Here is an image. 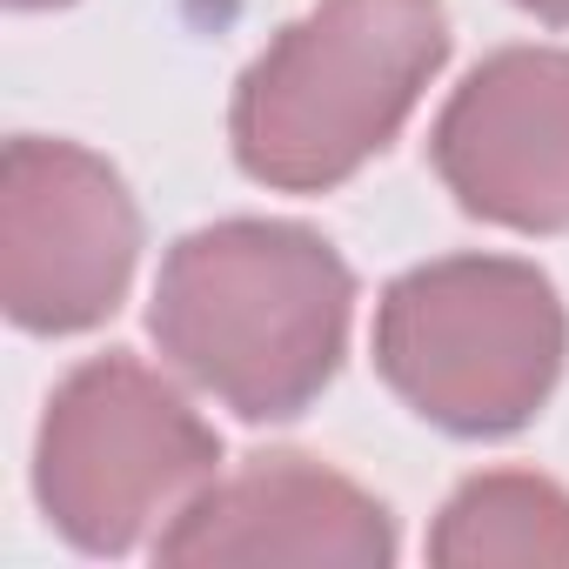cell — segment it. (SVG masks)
<instances>
[{
    "mask_svg": "<svg viewBox=\"0 0 569 569\" xmlns=\"http://www.w3.org/2000/svg\"><path fill=\"white\" fill-rule=\"evenodd\" d=\"M161 349L248 422L296 416L342 356L349 268L329 241L274 221L188 234L154 296Z\"/></svg>",
    "mask_w": 569,
    "mask_h": 569,
    "instance_id": "1",
    "label": "cell"
},
{
    "mask_svg": "<svg viewBox=\"0 0 569 569\" xmlns=\"http://www.w3.org/2000/svg\"><path fill=\"white\" fill-rule=\"evenodd\" d=\"M442 0H322L241 81L234 154L274 188L356 174L442 68Z\"/></svg>",
    "mask_w": 569,
    "mask_h": 569,
    "instance_id": "2",
    "label": "cell"
},
{
    "mask_svg": "<svg viewBox=\"0 0 569 569\" xmlns=\"http://www.w3.org/2000/svg\"><path fill=\"white\" fill-rule=\"evenodd\" d=\"M376 362L429 422L502 436L542 409L562 369V309L522 261H436L389 289Z\"/></svg>",
    "mask_w": 569,
    "mask_h": 569,
    "instance_id": "3",
    "label": "cell"
},
{
    "mask_svg": "<svg viewBox=\"0 0 569 569\" xmlns=\"http://www.w3.org/2000/svg\"><path fill=\"white\" fill-rule=\"evenodd\" d=\"M214 476L208 422L141 362L81 369L41 429V502L81 549H128Z\"/></svg>",
    "mask_w": 569,
    "mask_h": 569,
    "instance_id": "4",
    "label": "cell"
},
{
    "mask_svg": "<svg viewBox=\"0 0 569 569\" xmlns=\"http://www.w3.org/2000/svg\"><path fill=\"white\" fill-rule=\"evenodd\" d=\"M141 221L114 168L68 141H14L0 188V289L21 329H88L134 274Z\"/></svg>",
    "mask_w": 569,
    "mask_h": 569,
    "instance_id": "5",
    "label": "cell"
},
{
    "mask_svg": "<svg viewBox=\"0 0 569 569\" xmlns=\"http://www.w3.org/2000/svg\"><path fill=\"white\" fill-rule=\"evenodd\" d=\"M436 168L502 228H569V54L516 48L476 68L436 121Z\"/></svg>",
    "mask_w": 569,
    "mask_h": 569,
    "instance_id": "6",
    "label": "cell"
},
{
    "mask_svg": "<svg viewBox=\"0 0 569 569\" xmlns=\"http://www.w3.org/2000/svg\"><path fill=\"white\" fill-rule=\"evenodd\" d=\"M389 549H396L389 516L356 482L302 456H268L234 482L194 496L161 542L168 562H342V569L389 562Z\"/></svg>",
    "mask_w": 569,
    "mask_h": 569,
    "instance_id": "7",
    "label": "cell"
},
{
    "mask_svg": "<svg viewBox=\"0 0 569 569\" xmlns=\"http://www.w3.org/2000/svg\"><path fill=\"white\" fill-rule=\"evenodd\" d=\"M436 562L449 569H569V496L536 476H482L469 482L436 529Z\"/></svg>",
    "mask_w": 569,
    "mask_h": 569,
    "instance_id": "8",
    "label": "cell"
},
{
    "mask_svg": "<svg viewBox=\"0 0 569 569\" xmlns=\"http://www.w3.org/2000/svg\"><path fill=\"white\" fill-rule=\"evenodd\" d=\"M522 8H536L542 21H569V0H522Z\"/></svg>",
    "mask_w": 569,
    "mask_h": 569,
    "instance_id": "9",
    "label": "cell"
},
{
    "mask_svg": "<svg viewBox=\"0 0 569 569\" xmlns=\"http://www.w3.org/2000/svg\"><path fill=\"white\" fill-rule=\"evenodd\" d=\"M21 8H54V0H21Z\"/></svg>",
    "mask_w": 569,
    "mask_h": 569,
    "instance_id": "10",
    "label": "cell"
}]
</instances>
